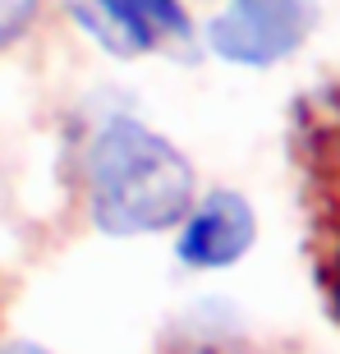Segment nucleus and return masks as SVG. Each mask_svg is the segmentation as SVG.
I'll return each mask as SVG.
<instances>
[{
	"label": "nucleus",
	"instance_id": "nucleus-1",
	"mask_svg": "<svg viewBox=\"0 0 340 354\" xmlns=\"http://www.w3.org/2000/svg\"><path fill=\"white\" fill-rule=\"evenodd\" d=\"M83 194L102 235L138 239L184 221L198 175L180 147L138 115H106L83 147Z\"/></svg>",
	"mask_w": 340,
	"mask_h": 354
},
{
	"label": "nucleus",
	"instance_id": "nucleus-2",
	"mask_svg": "<svg viewBox=\"0 0 340 354\" xmlns=\"http://www.w3.org/2000/svg\"><path fill=\"white\" fill-rule=\"evenodd\" d=\"M317 0H225L207 24V51L239 69H272L317 28Z\"/></svg>",
	"mask_w": 340,
	"mask_h": 354
},
{
	"label": "nucleus",
	"instance_id": "nucleus-3",
	"mask_svg": "<svg viewBox=\"0 0 340 354\" xmlns=\"http://www.w3.org/2000/svg\"><path fill=\"white\" fill-rule=\"evenodd\" d=\"M69 14L115 55H152L193 41L184 0H69Z\"/></svg>",
	"mask_w": 340,
	"mask_h": 354
},
{
	"label": "nucleus",
	"instance_id": "nucleus-4",
	"mask_svg": "<svg viewBox=\"0 0 340 354\" xmlns=\"http://www.w3.org/2000/svg\"><path fill=\"white\" fill-rule=\"evenodd\" d=\"M258 239V212L239 189H207L175 225V258L189 272H225Z\"/></svg>",
	"mask_w": 340,
	"mask_h": 354
},
{
	"label": "nucleus",
	"instance_id": "nucleus-5",
	"mask_svg": "<svg viewBox=\"0 0 340 354\" xmlns=\"http://www.w3.org/2000/svg\"><path fill=\"white\" fill-rule=\"evenodd\" d=\"M37 10H41V0H0V51L14 46L32 28Z\"/></svg>",
	"mask_w": 340,
	"mask_h": 354
},
{
	"label": "nucleus",
	"instance_id": "nucleus-6",
	"mask_svg": "<svg viewBox=\"0 0 340 354\" xmlns=\"http://www.w3.org/2000/svg\"><path fill=\"white\" fill-rule=\"evenodd\" d=\"M0 354H51V350L37 341H0Z\"/></svg>",
	"mask_w": 340,
	"mask_h": 354
}]
</instances>
